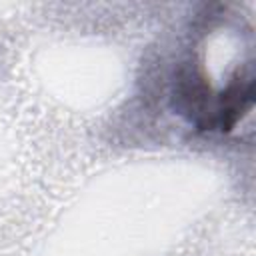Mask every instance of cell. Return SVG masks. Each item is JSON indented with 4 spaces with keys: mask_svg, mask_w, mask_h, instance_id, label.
<instances>
[{
    "mask_svg": "<svg viewBox=\"0 0 256 256\" xmlns=\"http://www.w3.org/2000/svg\"><path fill=\"white\" fill-rule=\"evenodd\" d=\"M174 96L180 114H184L198 130L230 132L252 106L254 80L250 74L242 76L236 72L224 90L212 92L202 76L186 70L180 74Z\"/></svg>",
    "mask_w": 256,
    "mask_h": 256,
    "instance_id": "6da1fadb",
    "label": "cell"
}]
</instances>
